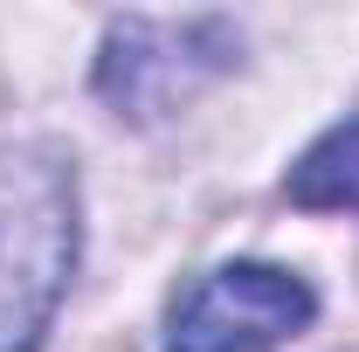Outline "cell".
Masks as SVG:
<instances>
[{
	"label": "cell",
	"mask_w": 359,
	"mask_h": 352,
	"mask_svg": "<svg viewBox=\"0 0 359 352\" xmlns=\"http://www.w3.org/2000/svg\"><path fill=\"white\" fill-rule=\"evenodd\" d=\"M76 269V166L0 145V352H35Z\"/></svg>",
	"instance_id": "obj_1"
},
{
	"label": "cell",
	"mask_w": 359,
	"mask_h": 352,
	"mask_svg": "<svg viewBox=\"0 0 359 352\" xmlns=\"http://www.w3.org/2000/svg\"><path fill=\"white\" fill-rule=\"evenodd\" d=\"M318 318V290L283 263H222L166 311V352H276Z\"/></svg>",
	"instance_id": "obj_2"
},
{
	"label": "cell",
	"mask_w": 359,
	"mask_h": 352,
	"mask_svg": "<svg viewBox=\"0 0 359 352\" xmlns=\"http://www.w3.org/2000/svg\"><path fill=\"white\" fill-rule=\"evenodd\" d=\"M222 21H118L104 62H97V90L118 104V118H159L194 90V76L222 69L228 55H194V42H208Z\"/></svg>",
	"instance_id": "obj_3"
},
{
	"label": "cell",
	"mask_w": 359,
	"mask_h": 352,
	"mask_svg": "<svg viewBox=\"0 0 359 352\" xmlns=\"http://www.w3.org/2000/svg\"><path fill=\"white\" fill-rule=\"evenodd\" d=\"M290 201L297 208H359V118L332 125L290 166Z\"/></svg>",
	"instance_id": "obj_4"
}]
</instances>
